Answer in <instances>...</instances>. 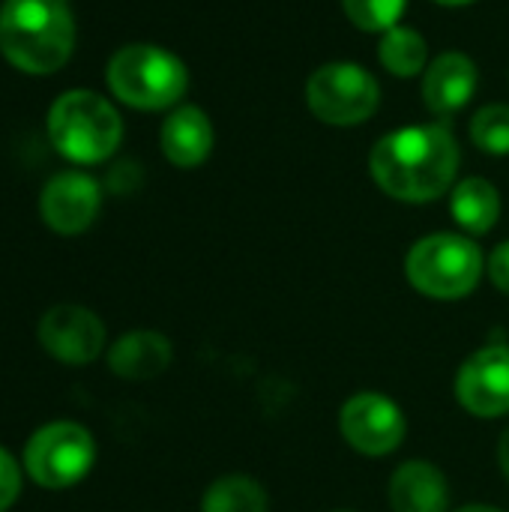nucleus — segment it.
<instances>
[{
    "label": "nucleus",
    "mask_w": 509,
    "mask_h": 512,
    "mask_svg": "<svg viewBox=\"0 0 509 512\" xmlns=\"http://www.w3.org/2000/svg\"><path fill=\"white\" fill-rule=\"evenodd\" d=\"M48 138L54 150L75 165H99L111 159L123 141L117 108L93 90H66L48 108Z\"/></svg>",
    "instance_id": "obj_3"
},
{
    "label": "nucleus",
    "mask_w": 509,
    "mask_h": 512,
    "mask_svg": "<svg viewBox=\"0 0 509 512\" xmlns=\"http://www.w3.org/2000/svg\"><path fill=\"white\" fill-rule=\"evenodd\" d=\"M159 144L171 165L198 168L213 153V123L198 105H180L162 120Z\"/></svg>",
    "instance_id": "obj_13"
},
{
    "label": "nucleus",
    "mask_w": 509,
    "mask_h": 512,
    "mask_svg": "<svg viewBox=\"0 0 509 512\" xmlns=\"http://www.w3.org/2000/svg\"><path fill=\"white\" fill-rule=\"evenodd\" d=\"M408 0H342L345 15L366 33H387L399 24Z\"/></svg>",
    "instance_id": "obj_20"
},
{
    "label": "nucleus",
    "mask_w": 509,
    "mask_h": 512,
    "mask_svg": "<svg viewBox=\"0 0 509 512\" xmlns=\"http://www.w3.org/2000/svg\"><path fill=\"white\" fill-rule=\"evenodd\" d=\"M477 63L462 54V51H444L441 57H435L426 69L423 78V102L432 114L438 117H450L456 111H462L471 96L477 93Z\"/></svg>",
    "instance_id": "obj_12"
},
{
    "label": "nucleus",
    "mask_w": 509,
    "mask_h": 512,
    "mask_svg": "<svg viewBox=\"0 0 509 512\" xmlns=\"http://www.w3.org/2000/svg\"><path fill=\"white\" fill-rule=\"evenodd\" d=\"M441 6H468V3H477V0H435Z\"/></svg>",
    "instance_id": "obj_25"
},
{
    "label": "nucleus",
    "mask_w": 509,
    "mask_h": 512,
    "mask_svg": "<svg viewBox=\"0 0 509 512\" xmlns=\"http://www.w3.org/2000/svg\"><path fill=\"white\" fill-rule=\"evenodd\" d=\"M75 48L69 0H6L0 6V51L27 75H51Z\"/></svg>",
    "instance_id": "obj_2"
},
{
    "label": "nucleus",
    "mask_w": 509,
    "mask_h": 512,
    "mask_svg": "<svg viewBox=\"0 0 509 512\" xmlns=\"http://www.w3.org/2000/svg\"><path fill=\"white\" fill-rule=\"evenodd\" d=\"M99 207H102V189L84 171L54 174L39 195V213L45 225L63 237H75L87 231L96 222Z\"/></svg>",
    "instance_id": "obj_10"
},
{
    "label": "nucleus",
    "mask_w": 509,
    "mask_h": 512,
    "mask_svg": "<svg viewBox=\"0 0 509 512\" xmlns=\"http://www.w3.org/2000/svg\"><path fill=\"white\" fill-rule=\"evenodd\" d=\"M393 512H447L450 489L444 474L429 462H405L390 480Z\"/></svg>",
    "instance_id": "obj_15"
},
{
    "label": "nucleus",
    "mask_w": 509,
    "mask_h": 512,
    "mask_svg": "<svg viewBox=\"0 0 509 512\" xmlns=\"http://www.w3.org/2000/svg\"><path fill=\"white\" fill-rule=\"evenodd\" d=\"M270 501L258 480L252 477H222L216 480L201 501V512H267Z\"/></svg>",
    "instance_id": "obj_18"
},
{
    "label": "nucleus",
    "mask_w": 509,
    "mask_h": 512,
    "mask_svg": "<svg viewBox=\"0 0 509 512\" xmlns=\"http://www.w3.org/2000/svg\"><path fill=\"white\" fill-rule=\"evenodd\" d=\"M306 105L327 126L366 123L381 105L378 78L357 63H324L306 81Z\"/></svg>",
    "instance_id": "obj_6"
},
{
    "label": "nucleus",
    "mask_w": 509,
    "mask_h": 512,
    "mask_svg": "<svg viewBox=\"0 0 509 512\" xmlns=\"http://www.w3.org/2000/svg\"><path fill=\"white\" fill-rule=\"evenodd\" d=\"M459 512H501L498 507H486V504H471V507H462Z\"/></svg>",
    "instance_id": "obj_24"
},
{
    "label": "nucleus",
    "mask_w": 509,
    "mask_h": 512,
    "mask_svg": "<svg viewBox=\"0 0 509 512\" xmlns=\"http://www.w3.org/2000/svg\"><path fill=\"white\" fill-rule=\"evenodd\" d=\"M171 342L162 333L153 330H135L120 336L111 345L108 354V366L117 378L126 381H150L156 375H162L171 366Z\"/></svg>",
    "instance_id": "obj_14"
},
{
    "label": "nucleus",
    "mask_w": 509,
    "mask_h": 512,
    "mask_svg": "<svg viewBox=\"0 0 509 512\" xmlns=\"http://www.w3.org/2000/svg\"><path fill=\"white\" fill-rule=\"evenodd\" d=\"M408 282L432 300H462L483 276V252L462 234H429L405 258Z\"/></svg>",
    "instance_id": "obj_5"
},
{
    "label": "nucleus",
    "mask_w": 509,
    "mask_h": 512,
    "mask_svg": "<svg viewBox=\"0 0 509 512\" xmlns=\"http://www.w3.org/2000/svg\"><path fill=\"white\" fill-rule=\"evenodd\" d=\"M378 60L381 66L396 75V78H414L423 69H429V45L423 39V33H417L414 27H390L381 42H378Z\"/></svg>",
    "instance_id": "obj_17"
},
{
    "label": "nucleus",
    "mask_w": 509,
    "mask_h": 512,
    "mask_svg": "<svg viewBox=\"0 0 509 512\" xmlns=\"http://www.w3.org/2000/svg\"><path fill=\"white\" fill-rule=\"evenodd\" d=\"M456 399L474 417L495 420L509 414V348L489 345L465 360L456 375Z\"/></svg>",
    "instance_id": "obj_9"
},
{
    "label": "nucleus",
    "mask_w": 509,
    "mask_h": 512,
    "mask_svg": "<svg viewBox=\"0 0 509 512\" xmlns=\"http://www.w3.org/2000/svg\"><path fill=\"white\" fill-rule=\"evenodd\" d=\"M471 138L480 150L492 156H507L509 153V105L492 102L480 108L471 120Z\"/></svg>",
    "instance_id": "obj_19"
},
{
    "label": "nucleus",
    "mask_w": 509,
    "mask_h": 512,
    "mask_svg": "<svg viewBox=\"0 0 509 512\" xmlns=\"http://www.w3.org/2000/svg\"><path fill=\"white\" fill-rule=\"evenodd\" d=\"M345 441L363 456H387L405 438V417L399 405L381 393H357L339 414Z\"/></svg>",
    "instance_id": "obj_8"
},
{
    "label": "nucleus",
    "mask_w": 509,
    "mask_h": 512,
    "mask_svg": "<svg viewBox=\"0 0 509 512\" xmlns=\"http://www.w3.org/2000/svg\"><path fill=\"white\" fill-rule=\"evenodd\" d=\"M459 159L462 150L447 126H402L372 147L369 171L390 198L426 204L453 189Z\"/></svg>",
    "instance_id": "obj_1"
},
{
    "label": "nucleus",
    "mask_w": 509,
    "mask_h": 512,
    "mask_svg": "<svg viewBox=\"0 0 509 512\" xmlns=\"http://www.w3.org/2000/svg\"><path fill=\"white\" fill-rule=\"evenodd\" d=\"M21 492V474L15 459L0 447V512H6Z\"/></svg>",
    "instance_id": "obj_21"
},
{
    "label": "nucleus",
    "mask_w": 509,
    "mask_h": 512,
    "mask_svg": "<svg viewBox=\"0 0 509 512\" xmlns=\"http://www.w3.org/2000/svg\"><path fill=\"white\" fill-rule=\"evenodd\" d=\"M345 512H348V510H345Z\"/></svg>",
    "instance_id": "obj_26"
},
{
    "label": "nucleus",
    "mask_w": 509,
    "mask_h": 512,
    "mask_svg": "<svg viewBox=\"0 0 509 512\" xmlns=\"http://www.w3.org/2000/svg\"><path fill=\"white\" fill-rule=\"evenodd\" d=\"M450 213L456 225L468 234H489L498 225L501 216V195L498 189L483 177H468L459 186H453Z\"/></svg>",
    "instance_id": "obj_16"
},
{
    "label": "nucleus",
    "mask_w": 509,
    "mask_h": 512,
    "mask_svg": "<svg viewBox=\"0 0 509 512\" xmlns=\"http://www.w3.org/2000/svg\"><path fill=\"white\" fill-rule=\"evenodd\" d=\"M498 462H501V471H504V477L509 480V429L504 432V438H501V447H498Z\"/></svg>",
    "instance_id": "obj_23"
},
{
    "label": "nucleus",
    "mask_w": 509,
    "mask_h": 512,
    "mask_svg": "<svg viewBox=\"0 0 509 512\" xmlns=\"http://www.w3.org/2000/svg\"><path fill=\"white\" fill-rule=\"evenodd\" d=\"M39 345L60 363L69 366H84L99 357L105 345V327L99 315H93L84 306H54L42 315L39 321Z\"/></svg>",
    "instance_id": "obj_11"
},
{
    "label": "nucleus",
    "mask_w": 509,
    "mask_h": 512,
    "mask_svg": "<svg viewBox=\"0 0 509 512\" xmlns=\"http://www.w3.org/2000/svg\"><path fill=\"white\" fill-rule=\"evenodd\" d=\"M489 276L504 294H509V240L489 255Z\"/></svg>",
    "instance_id": "obj_22"
},
{
    "label": "nucleus",
    "mask_w": 509,
    "mask_h": 512,
    "mask_svg": "<svg viewBox=\"0 0 509 512\" xmlns=\"http://www.w3.org/2000/svg\"><path fill=\"white\" fill-rule=\"evenodd\" d=\"M96 459L93 435L78 423H48L30 435L24 447V468L42 489H69L87 477Z\"/></svg>",
    "instance_id": "obj_7"
},
{
    "label": "nucleus",
    "mask_w": 509,
    "mask_h": 512,
    "mask_svg": "<svg viewBox=\"0 0 509 512\" xmlns=\"http://www.w3.org/2000/svg\"><path fill=\"white\" fill-rule=\"evenodd\" d=\"M105 81L123 105L138 111H165L183 99L189 87V69L162 45L132 42L111 54Z\"/></svg>",
    "instance_id": "obj_4"
}]
</instances>
